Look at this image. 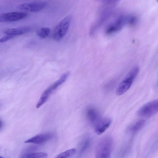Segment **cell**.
Segmentation results:
<instances>
[{
	"label": "cell",
	"instance_id": "52a82bcc",
	"mask_svg": "<svg viewBox=\"0 0 158 158\" xmlns=\"http://www.w3.org/2000/svg\"><path fill=\"white\" fill-rule=\"evenodd\" d=\"M27 14L23 12H11L0 15V22H13L26 18Z\"/></svg>",
	"mask_w": 158,
	"mask_h": 158
},
{
	"label": "cell",
	"instance_id": "277c9868",
	"mask_svg": "<svg viewBox=\"0 0 158 158\" xmlns=\"http://www.w3.org/2000/svg\"><path fill=\"white\" fill-rule=\"evenodd\" d=\"M71 15H67L55 27L53 33L54 40L59 41L64 37L69 28L72 21Z\"/></svg>",
	"mask_w": 158,
	"mask_h": 158
},
{
	"label": "cell",
	"instance_id": "9a60e30c",
	"mask_svg": "<svg viewBox=\"0 0 158 158\" xmlns=\"http://www.w3.org/2000/svg\"><path fill=\"white\" fill-rule=\"evenodd\" d=\"M145 123V121L142 120L138 121L130 128V131L132 132H136L142 128Z\"/></svg>",
	"mask_w": 158,
	"mask_h": 158
},
{
	"label": "cell",
	"instance_id": "9c48e42d",
	"mask_svg": "<svg viewBox=\"0 0 158 158\" xmlns=\"http://www.w3.org/2000/svg\"><path fill=\"white\" fill-rule=\"evenodd\" d=\"M112 120L108 117H105L100 119L95 125L94 132L98 135L104 133L110 127Z\"/></svg>",
	"mask_w": 158,
	"mask_h": 158
},
{
	"label": "cell",
	"instance_id": "4fadbf2b",
	"mask_svg": "<svg viewBox=\"0 0 158 158\" xmlns=\"http://www.w3.org/2000/svg\"><path fill=\"white\" fill-rule=\"evenodd\" d=\"M30 30L31 28L29 27H19L6 29L4 31V33L7 35L14 36L28 33Z\"/></svg>",
	"mask_w": 158,
	"mask_h": 158
},
{
	"label": "cell",
	"instance_id": "3957f363",
	"mask_svg": "<svg viewBox=\"0 0 158 158\" xmlns=\"http://www.w3.org/2000/svg\"><path fill=\"white\" fill-rule=\"evenodd\" d=\"M70 74L69 71L64 73L58 80L44 91L36 105V108H40L46 102L52 93L65 82Z\"/></svg>",
	"mask_w": 158,
	"mask_h": 158
},
{
	"label": "cell",
	"instance_id": "d6986e66",
	"mask_svg": "<svg viewBox=\"0 0 158 158\" xmlns=\"http://www.w3.org/2000/svg\"><path fill=\"white\" fill-rule=\"evenodd\" d=\"M96 1L107 4H114L119 2L121 0H96Z\"/></svg>",
	"mask_w": 158,
	"mask_h": 158
},
{
	"label": "cell",
	"instance_id": "8fae6325",
	"mask_svg": "<svg viewBox=\"0 0 158 158\" xmlns=\"http://www.w3.org/2000/svg\"><path fill=\"white\" fill-rule=\"evenodd\" d=\"M53 137V135L50 133L40 134L30 138L25 142V143L42 144L49 141Z\"/></svg>",
	"mask_w": 158,
	"mask_h": 158
},
{
	"label": "cell",
	"instance_id": "30bf717a",
	"mask_svg": "<svg viewBox=\"0 0 158 158\" xmlns=\"http://www.w3.org/2000/svg\"><path fill=\"white\" fill-rule=\"evenodd\" d=\"M111 13V12L107 11L101 15L91 27L90 32L91 36H93L95 34L98 29H99L110 17Z\"/></svg>",
	"mask_w": 158,
	"mask_h": 158
},
{
	"label": "cell",
	"instance_id": "5bb4252c",
	"mask_svg": "<svg viewBox=\"0 0 158 158\" xmlns=\"http://www.w3.org/2000/svg\"><path fill=\"white\" fill-rule=\"evenodd\" d=\"M48 157L47 153L44 152L28 153L24 154L22 157L26 158H46Z\"/></svg>",
	"mask_w": 158,
	"mask_h": 158
},
{
	"label": "cell",
	"instance_id": "7402d4cb",
	"mask_svg": "<svg viewBox=\"0 0 158 158\" xmlns=\"http://www.w3.org/2000/svg\"><path fill=\"white\" fill-rule=\"evenodd\" d=\"M3 126V122L1 120H0V131H1V129L2 128Z\"/></svg>",
	"mask_w": 158,
	"mask_h": 158
},
{
	"label": "cell",
	"instance_id": "8992f818",
	"mask_svg": "<svg viewBox=\"0 0 158 158\" xmlns=\"http://www.w3.org/2000/svg\"><path fill=\"white\" fill-rule=\"evenodd\" d=\"M158 100H155L146 104L137 112L138 115L143 117H148L151 116L158 112Z\"/></svg>",
	"mask_w": 158,
	"mask_h": 158
},
{
	"label": "cell",
	"instance_id": "7c38bea8",
	"mask_svg": "<svg viewBox=\"0 0 158 158\" xmlns=\"http://www.w3.org/2000/svg\"><path fill=\"white\" fill-rule=\"evenodd\" d=\"M87 118L90 122L95 125L100 120V115L98 112L94 108H90L86 112Z\"/></svg>",
	"mask_w": 158,
	"mask_h": 158
},
{
	"label": "cell",
	"instance_id": "ffe728a7",
	"mask_svg": "<svg viewBox=\"0 0 158 158\" xmlns=\"http://www.w3.org/2000/svg\"><path fill=\"white\" fill-rule=\"evenodd\" d=\"M90 143V140L88 139L84 143L81 151V153H83L89 147Z\"/></svg>",
	"mask_w": 158,
	"mask_h": 158
},
{
	"label": "cell",
	"instance_id": "2e32d148",
	"mask_svg": "<svg viewBox=\"0 0 158 158\" xmlns=\"http://www.w3.org/2000/svg\"><path fill=\"white\" fill-rule=\"evenodd\" d=\"M76 152V149H72L59 154L55 157L56 158H64L71 157L74 155Z\"/></svg>",
	"mask_w": 158,
	"mask_h": 158
},
{
	"label": "cell",
	"instance_id": "ac0fdd59",
	"mask_svg": "<svg viewBox=\"0 0 158 158\" xmlns=\"http://www.w3.org/2000/svg\"><path fill=\"white\" fill-rule=\"evenodd\" d=\"M138 21V17L133 15H127V25L133 26L137 23Z\"/></svg>",
	"mask_w": 158,
	"mask_h": 158
},
{
	"label": "cell",
	"instance_id": "ba28073f",
	"mask_svg": "<svg viewBox=\"0 0 158 158\" xmlns=\"http://www.w3.org/2000/svg\"><path fill=\"white\" fill-rule=\"evenodd\" d=\"M47 5V3L45 2L29 3L19 5L17 8L22 10L36 12L44 9Z\"/></svg>",
	"mask_w": 158,
	"mask_h": 158
},
{
	"label": "cell",
	"instance_id": "5b68a950",
	"mask_svg": "<svg viewBox=\"0 0 158 158\" xmlns=\"http://www.w3.org/2000/svg\"><path fill=\"white\" fill-rule=\"evenodd\" d=\"M126 25H127V15H120L107 27L105 33L108 35L113 34L120 31Z\"/></svg>",
	"mask_w": 158,
	"mask_h": 158
},
{
	"label": "cell",
	"instance_id": "e0dca14e",
	"mask_svg": "<svg viewBox=\"0 0 158 158\" xmlns=\"http://www.w3.org/2000/svg\"><path fill=\"white\" fill-rule=\"evenodd\" d=\"M50 32V29L48 28H43L40 29L36 33L37 35L42 38H44L48 36Z\"/></svg>",
	"mask_w": 158,
	"mask_h": 158
},
{
	"label": "cell",
	"instance_id": "44dd1931",
	"mask_svg": "<svg viewBox=\"0 0 158 158\" xmlns=\"http://www.w3.org/2000/svg\"><path fill=\"white\" fill-rule=\"evenodd\" d=\"M14 37V36L8 35L3 37L0 39V42L2 43L5 42Z\"/></svg>",
	"mask_w": 158,
	"mask_h": 158
},
{
	"label": "cell",
	"instance_id": "7a4b0ae2",
	"mask_svg": "<svg viewBox=\"0 0 158 158\" xmlns=\"http://www.w3.org/2000/svg\"><path fill=\"white\" fill-rule=\"evenodd\" d=\"M139 70L138 66L134 67L126 75L118 87L116 94L121 95L126 92L131 87Z\"/></svg>",
	"mask_w": 158,
	"mask_h": 158
},
{
	"label": "cell",
	"instance_id": "6da1fadb",
	"mask_svg": "<svg viewBox=\"0 0 158 158\" xmlns=\"http://www.w3.org/2000/svg\"><path fill=\"white\" fill-rule=\"evenodd\" d=\"M113 146L112 138L106 136L101 138L97 144L95 149V156L97 158L110 157Z\"/></svg>",
	"mask_w": 158,
	"mask_h": 158
}]
</instances>
